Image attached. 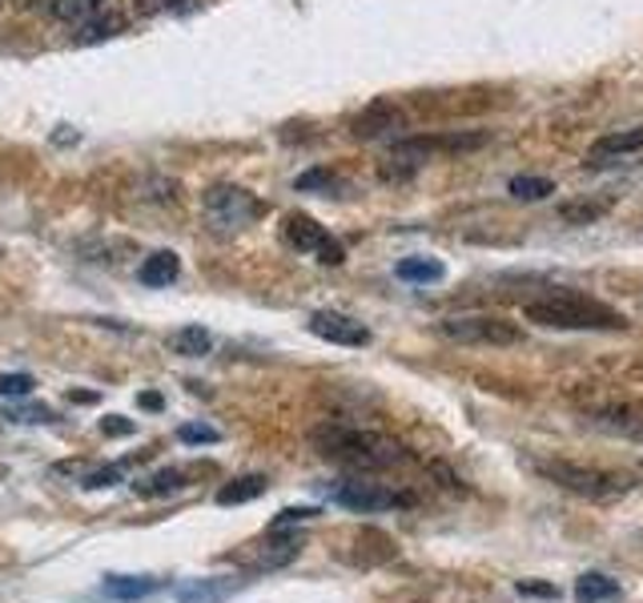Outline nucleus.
<instances>
[{
    "label": "nucleus",
    "mask_w": 643,
    "mask_h": 603,
    "mask_svg": "<svg viewBox=\"0 0 643 603\" xmlns=\"http://www.w3.org/2000/svg\"><path fill=\"white\" fill-rule=\"evenodd\" d=\"M318 455L330 463H342L350 471H391L406 463V446L382 431H362V426H338L326 423L314 431Z\"/></svg>",
    "instance_id": "obj_1"
},
{
    "label": "nucleus",
    "mask_w": 643,
    "mask_h": 603,
    "mask_svg": "<svg viewBox=\"0 0 643 603\" xmlns=\"http://www.w3.org/2000/svg\"><path fill=\"white\" fill-rule=\"evenodd\" d=\"M523 318L528 322H539V326L551 330H623L627 318L615 314L612 306H603L595 298H583L575 290H560L551 298H535L523 306Z\"/></svg>",
    "instance_id": "obj_2"
},
{
    "label": "nucleus",
    "mask_w": 643,
    "mask_h": 603,
    "mask_svg": "<svg viewBox=\"0 0 643 603\" xmlns=\"http://www.w3.org/2000/svg\"><path fill=\"white\" fill-rule=\"evenodd\" d=\"M201 213H205V225L213 233H238L250 222H258L265 205L242 185H210L205 198H201Z\"/></svg>",
    "instance_id": "obj_3"
},
{
    "label": "nucleus",
    "mask_w": 643,
    "mask_h": 603,
    "mask_svg": "<svg viewBox=\"0 0 643 603\" xmlns=\"http://www.w3.org/2000/svg\"><path fill=\"white\" fill-rule=\"evenodd\" d=\"M535 471L560 488L575 491L583 499H615L632 488L623 475H612V471H600V466H580V463H535Z\"/></svg>",
    "instance_id": "obj_4"
},
{
    "label": "nucleus",
    "mask_w": 643,
    "mask_h": 603,
    "mask_svg": "<svg viewBox=\"0 0 643 603\" xmlns=\"http://www.w3.org/2000/svg\"><path fill=\"white\" fill-rule=\"evenodd\" d=\"M439 334L451 342H466V346H515L523 339V330L515 322L495 314H466V318H443Z\"/></svg>",
    "instance_id": "obj_5"
},
{
    "label": "nucleus",
    "mask_w": 643,
    "mask_h": 603,
    "mask_svg": "<svg viewBox=\"0 0 643 603\" xmlns=\"http://www.w3.org/2000/svg\"><path fill=\"white\" fill-rule=\"evenodd\" d=\"M282 238L290 250H298V254H314L322 265H342L346 262V250H342V242L338 238H330L322 225L310 218V213H290L282 222Z\"/></svg>",
    "instance_id": "obj_6"
},
{
    "label": "nucleus",
    "mask_w": 643,
    "mask_h": 603,
    "mask_svg": "<svg viewBox=\"0 0 643 603\" xmlns=\"http://www.w3.org/2000/svg\"><path fill=\"white\" fill-rule=\"evenodd\" d=\"M330 499L338 507H350V511H362V515H374V511H394V507H411L414 495L406 491H391L382 483H362V479H350V483H338L330 488Z\"/></svg>",
    "instance_id": "obj_7"
},
{
    "label": "nucleus",
    "mask_w": 643,
    "mask_h": 603,
    "mask_svg": "<svg viewBox=\"0 0 643 603\" xmlns=\"http://www.w3.org/2000/svg\"><path fill=\"white\" fill-rule=\"evenodd\" d=\"M434 149H443V145H439V141H426V138H402V141H394V149L386 153V161H382V178H386V181L414 178V173H419L422 165L434 158Z\"/></svg>",
    "instance_id": "obj_8"
},
{
    "label": "nucleus",
    "mask_w": 643,
    "mask_h": 603,
    "mask_svg": "<svg viewBox=\"0 0 643 603\" xmlns=\"http://www.w3.org/2000/svg\"><path fill=\"white\" fill-rule=\"evenodd\" d=\"M310 334L322 342H334V346H366L370 330L362 326L359 318L338 314V310H318L310 314Z\"/></svg>",
    "instance_id": "obj_9"
},
{
    "label": "nucleus",
    "mask_w": 643,
    "mask_h": 603,
    "mask_svg": "<svg viewBox=\"0 0 643 603\" xmlns=\"http://www.w3.org/2000/svg\"><path fill=\"white\" fill-rule=\"evenodd\" d=\"M391 129H402V109L394 101H374L350 121V133L359 141H374L382 133H391Z\"/></svg>",
    "instance_id": "obj_10"
},
{
    "label": "nucleus",
    "mask_w": 643,
    "mask_h": 603,
    "mask_svg": "<svg viewBox=\"0 0 643 603\" xmlns=\"http://www.w3.org/2000/svg\"><path fill=\"white\" fill-rule=\"evenodd\" d=\"M591 426H600L607 434H623V439H643V411L640 406H603V411L587 414Z\"/></svg>",
    "instance_id": "obj_11"
},
{
    "label": "nucleus",
    "mask_w": 643,
    "mask_h": 603,
    "mask_svg": "<svg viewBox=\"0 0 643 603\" xmlns=\"http://www.w3.org/2000/svg\"><path fill=\"white\" fill-rule=\"evenodd\" d=\"M250 580H233V575H213V580H193L178 587V603H222L233 592H242Z\"/></svg>",
    "instance_id": "obj_12"
},
{
    "label": "nucleus",
    "mask_w": 643,
    "mask_h": 603,
    "mask_svg": "<svg viewBox=\"0 0 643 603\" xmlns=\"http://www.w3.org/2000/svg\"><path fill=\"white\" fill-rule=\"evenodd\" d=\"M640 149H643V125L620 129V133H607V138H600L595 145H591L587 165H607V161L627 158V153H640Z\"/></svg>",
    "instance_id": "obj_13"
},
{
    "label": "nucleus",
    "mask_w": 643,
    "mask_h": 603,
    "mask_svg": "<svg viewBox=\"0 0 643 603\" xmlns=\"http://www.w3.org/2000/svg\"><path fill=\"white\" fill-rule=\"evenodd\" d=\"M161 587V580H153V575H106V583H101V592L109 595V600H145V595H153Z\"/></svg>",
    "instance_id": "obj_14"
},
{
    "label": "nucleus",
    "mask_w": 643,
    "mask_h": 603,
    "mask_svg": "<svg viewBox=\"0 0 643 603\" xmlns=\"http://www.w3.org/2000/svg\"><path fill=\"white\" fill-rule=\"evenodd\" d=\"M181 274V262L173 250H158V254H149L145 262H141L138 278L145 282V287H169V282H178Z\"/></svg>",
    "instance_id": "obj_15"
},
{
    "label": "nucleus",
    "mask_w": 643,
    "mask_h": 603,
    "mask_svg": "<svg viewBox=\"0 0 643 603\" xmlns=\"http://www.w3.org/2000/svg\"><path fill=\"white\" fill-rule=\"evenodd\" d=\"M109 9V0H53V17L61 24H73V29H84V24L101 17Z\"/></svg>",
    "instance_id": "obj_16"
},
{
    "label": "nucleus",
    "mask_w": 643,
    "mask_h": 603,
    "mask_svg": "<svg viewBox=\"0 0 643 603\" xmlns=\"http://www.w3.org/2000/svg\"><path fill=\"white\" fill-rule=\"evenodd\" d=\"M213 339L205 326H181L169 334V350L173 354H181V359H201V354H210Z\"/></svg>",
    "instance_id": "obj_17"
},
{
    "label": "nucleus",
    "mask_w": 643,
    "mask_h": 603,
    "mask_svg": "<svg viewBox=\"0 0 643 603\" xmlns=\"http://www.w3.org/2000/svg\"><path fill=\"white\" fill-rule=\"evenodd\" d=\"M620 595V583L607 580L603 572H587L575 580V600L580 603H603V600H615Z\"/></svg>",
    "instance_id": "obj_18"
},
{
    "label": "nucleus",
    "mask_w": 643,
    "mask_h": 603,
    "mask_svg": "<svg viewBox=\"0 0 643 603\" xmlns=\"http://www.w3.org/2000/svg\"><path fill=\"white\" fill-rule=\"evenodd\" d=\"M185 471H178V466H165V471H158V475H149L138 483V495L145 499H158V495H173V491H185L190 483H185Z\"/></svg>",
    "instance_id": "obj_19"
},
{
    "label": "nucleus",
    "mask_w": 643,
    "mask_h": 603,
    "mask_svg": "<svg viewBox=\"0 0 643 603\" xmlns=\"http://www.w3.org/2000/svg\"><path fill=\"white\" fill-rule=\"evenodd\" d=\"M265 475H242V479H233V483H225L222 491H218V503L222 507H233V503H250V499L265 495Z\"/></svg>",
    "instance_id": "obj_20"
},
{
    "label": "nucleus",
    "mask_w": 643,
    "mask_h": 603,
    "mask_svg": "<svg viewBox=\"0 0 643 603\" xmlns=\"http://www.w3.org/2000/svg\"><path fill=\"white\" fill-rule=\"evenodd\" d=\"M394 274L402 278V282H443V262L439 258H402L399 265H394Z\"/></svg>",
    "instance_id": "obj_21"
},
{
    "label": "nucleus",
    "mask_w": 643,
    "mask_h": 603,
    "mask_svg": "<svg viewBox=\"0 0 643 603\" xmlns=\"http://www.w3.org/2000/svg\"><path fill=\"white\" fill-rule=\"evenodd\" d=\"M125 29V17L113 9H106L101 17H93V21L84 24V29H77V41L81 44H93V41H109V37H117V32Z\"/></svg>",
    "instance_id": "obj_22"
},
{
    "label": "nucleus",
    "mask_w": 643,
    "mask_h": 603,
    "mask_svg": "<svg viewBox=\"0 0 643 603\" xmlns=\"http://www.w3.org/2000/svg\"><path fill=\"white\" fill-rule=\"evenodd\" d=\"M612 210V201H563L560 205V218L571 225H587V222H600L603 213Z\"/></svg>",
    "instance_id": "obj_23"
},
{
    "label": "nucleus",
    "mask_w": 643,
    "mask_h": 603,
    "mask_svg": "<svg viewBox=\"0 0 643 603\" xmlns=\"http://www.w3.org/2000/svg\"><path fill=\"white\" fill-rule=\"evenodd\" d=\"M511 198H519V201H543V198H551L555 193V181H547V178H531V173H523V178H511Z\"/></svg>",
    "instance_id": "obj_24"
},
{
    "label": "nucleus",
    "mask_w": 643,
    "mask_h": 603,
    "mask_svg": "<svg viewBox=\"0 0 643 603\" xmlns=\"http://www.w3.org/2000/svg\"><path fill=\"white\" fill-rule=\"evenodd\" d=\"M113 483H121V466H97L81 475V488H113Z\"/></svg>",
    "instance_id": "obj_25"
},
{
    "label": "nucleus",
    "mask_w": 643,
    "mask_h": 603,
    "mask_svg": "<svg viewBox=\"0 0 643 603\" xmlns=\"http://www.w3.org/2000/svg\"><path fill=\"white\" fill-rule=\"evenodd\" d=\"M298 190L307 193V190H330V185H338V178L330 170H310V173H302V178L294 181Z\"/></svg>",
    "instance_id": "obj_26"
},
{
    "label": "nucleus",
    "mask_w": 643,
    "mask_h": 603,
    "mask_svg": "<svg viewBox=\"0 0 643 603\" xmlns=\"http://www.w3.org/2000/svg\"><path fill=\"white\" fill-rule=\"evenodd\" d=\"M37 382L29 379V374H0V394L4 399H17V394H29Z\"/></svg>",
    "instance_id": "obj_27"
},
{
    "label": "nucleus",
    "mask_w": 643,
    "mask_h": 603,
    "mask_svg": "<svg viewBox=\"0 0 643 603\" xmlns=\"http://www.w3.org/2000/svg\"><path fill=\"white\" fill-rule=\"evenodd\" d=\"M318 507H285L282 515L270 523V531H285V527H294V523H307V519H314Z\"/></svg>",
    "instance_id": "obj_28"
},
{
    "label": "nucleus",
    "mask_w": 643,
    "mask_h": 603,
    "mask_svg": "<svg viewBox=\"0 0 643 603\" xmlns=\"http://www.w3.org/2000/svg\"><path fill=\"white\" fill-rule=\"evenodd\" d=\"M181 443H218L222 434L213 431V426H201V423H190V426H181L178 431Z\"/></svg>",
    "instance_id": "obj_29"
},
{
    "label": "nucleus",
    "mask_w": 643,
    "mask_h": 603,
    "mask_svg": "<svg viewBox=\"0 0 643 603\" xmlns=\"http://www.w3.org/2000/svg\"><path fill=\"white\" fill-rule=\"evenodd\" d=\"M101 431H106V434H133V423H129V419H121V414H109L106 423H101Z\"/></svg>",
    "instance_id": "obj_30"
},
{
    "label": "nucleus",
    "mask_w": 643,
    "mask_h": 603,
    "mask_svg": "<svg viewBox=\"0 0 643 603\" xmlns=\"http://www.w3.org/2000/svg\"><path fill=\"white\" fill-rule=\"evenodd\" d=\"M519 595H547V600H555V587L551 583H519Z\"/></svg>",
    "instance_id": "obj_31"
},
{
    "label": "nucleus",
    "mask_w": 643,
    "mask_h": 603,
    "mask_svg": "<svg viewBox=\"0 0 643 603\" xmlns=\"http://www.w3.org/2000/svg\"><path fill=\"white\" fill-rule=\"evenodd\" d=\"M205 0H165V9L169 12H193V9H201Z\"/></svg>",
    "instance_id": "obj_32"
},
{
    "label": "nucleus",
    "mask_w": 643,
    "mask_h": 603,
    "mask_svg": "<svg viewBox=\"0 0 643 603\" xmlns=\"http://www.w3.org/2000/svg\"><path fill=\"white\" fill-rule=\"evenodd\" d=\"M141 406H145V411H158V406H161V394H141Z\"/></svg>",
    "instance_id": "obj_33"
}]
</instances>
